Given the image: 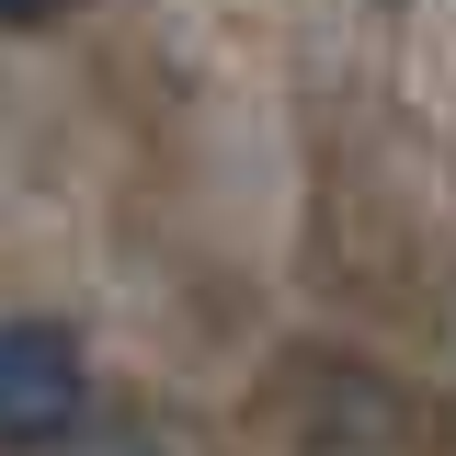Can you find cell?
<instances>
[{
  "mask_svg": "<svg viewBox=\"0 0 456 456\" xmlns=\"http://www.w3.org/2000/svg\"><path fill=\"white\" fill-rule=\"evenodd\" d=\"M69 0H0V23H57Z\"/></svg>",
  "mask_w": 456,
  "mask_h": 456,
  "instance_id": "obj_2",
  "label": "cell"
},
{
  "mask_svg": "<svg viewBox=\"0 0 456 456\" xmlns=\"http://www.w3.org/2000/svg\"><path fill=\"white\" fill-rule=\"evenodd\" d=\"M92 411V354L57 320H0V456H46Z\"/></svg>",
  "mask_w": 456,
  "mask_h": 456,
  "instance_id": "obj_1",
  "label": "cell"
}]
</instances>
